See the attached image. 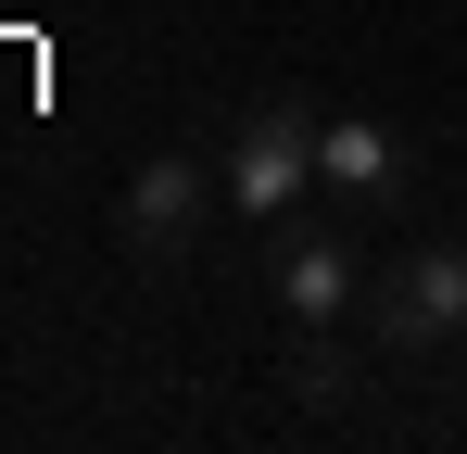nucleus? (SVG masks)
<instances>
[{"instance_id": "obj_1", "label": "nucleus", "mask_w": 467, "mask_h": 454, "mask_svg": "<svg viewBox=\"0 0 467 454\" xmlns=\"http://www.w3.org/2000/svg\"><path fill=\"white\" fill-rule=\"evenodd\" d=\"M367 328H379V354H442L467 328V240H417L404 265L367 278Z\"/></svg>"}, {"instance_id": "obj_2", "label": "nucleus", "mask_w": 467, "mask_h": 454, "mask_svg": "<svg viewBox=\"0 0 467 454\" xmlns=\"http://www.w3.org/2000/svg\"><path fill=\"white\" fill-rule=\"evenodd\" d=\"M316 127H328V114H304V101H253V114L228 127L215 177H228L240 215H291V202L316 190Z\"/></svg>"}, {"instance_id": "obj_3", "label": "nucleus", "mask_w": 467, "mask_h": 454, "mask_svg": "<svg viewBox=\"0 0 467 454\" xmlns=\"http://www.w3.org/2000/svg\"><path fill=\"white\" fill-rule=\"evenodd\" d=\"M265 291L291 303L304 328L354 315V303H367V278H354V240H341V227H304V202H291V215H265Z\"/></svg>"}, {"instance_id": "obj_4", "label": "nucleus", "mask_w": 467, "mask_h": 454, "mask_svg": "<svg viewBox=\"0 0 467 454\" xmlns=\"http://www.w3.org/2000/svg\"><path fill=\"white\" fill-rule=\"evenodd\" d=\"M202 190H228V177H202V151H152V164L127 177V253H140L152 278H177V265H190Z\"/></svg>"}, {"instance_id": "obj_5", "label": "nucleus", "mask_w": 467, "mask_h": 454, "mask_svg": "<svg viewBox=\"0 0 467 454\" xmlns=\"http://www.w3.org/2000/svg\"><path fill=\"white\" fill-rule=\"evenodd\" d=\"M316 190L354 202V215H391L404 202V139H391L379 114H328L316 127Z\"/></svg>"}, {"instance_id": "obj_6", "label": "nucleus", "mask_w": 467, "mask_h": 454, "mask_svg": "<svg viewBox=\"0 0 467 454\" xmlns=\"http://www.w3.org/2000/svg\"><path fill=\"white\" fill-rule=\"evenodd\" d=\"M278 391H291L304 417H328V404H354V366L328 354V328H304V341H291V366H278Z\"/></svg>"}]
</instances>
